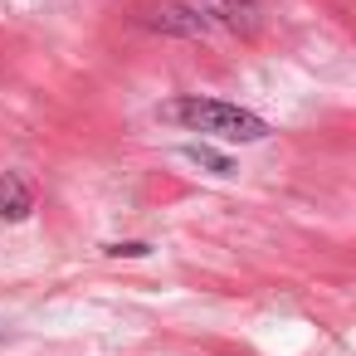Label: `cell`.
Masks as SVG:
<instances>
[{"mask_svg": "<svg viewBox=\"0 0 356 356\" xmlns=\"http://www.w3.org/2000/svg\"><path fill=\"white\" fill-rule=\"evenodd\" d=\"M186 161H195V166H205L210 176H234V161H229L225 152H215V147H205V142H191V147H186Z\"/></svg>", "mask_w": 356, "mask_h": 356, "instance_id": "cell-5", "label": "cell"}, {"mask_svg": "<svg viewBox=\"0 0 356 356\" xmlns=\"http://www.w3.org/2000/svg\"><path fill=\"white\" fill-rule=\"evenodd\" d=\"M108 254H118V259H142V254H152V244L127 239V244H108Z\"/></svg>", "mask_w": 356, "mask_h": 356, "instance_id": "cell-6", "label": "cell"}, {"mask_svg": "<svg viewBox=\"0 0 356 356\" xmlns=\"http://www.w3.org/2000/svg\"><path fill=\"white\" fill-rule=\"evenodd\" d=\"M142 25L161 30V35H181V40H200L210 30L195 6H176V0H147V6H142Z\"/></svg>", "mask_w": 356, "mask_h": 356, "instance_id": "cell-2", "label": "cell"}, {"mask_svg": "<svg viewBox=\"0 0 356 356\" xmlns=\"http://www.w3.org/2000/svg\"><path fill=\"white\" fill-rule=\"evenodd\" d=\"M30 210H35V186L20 171H0V220L20 225L30 220Z\"/></svg>", "mask_w": 356, "mask_h": 356, "instance_id": "cell-4", "label": "cell"}, {"mask_svg": "<svg viewBox=\"0 0 356 356\" xmlns=\"http://www.w3.org/2000/svg\"><path fill=\"white\" fill-rule=\"evenodd\" d=\"M195 10H200L205 25L215 20L229 35H254L264 25V6H259V0H195Z\"/></svg>", "mask_w": 356, "mask_h": 356, "instance_id": "cell-3", "label": "cell"}, {"mask_svg": "<svg viewBox=\"0 0 356 356\" xmlns=\"http://www.w3.org/2000/svg\"><path fill=\"white\" fill-rule=\"evenodd\" d=\"M166 122H181L200 137H220V142H264L268 137V122L249 108H234V103H220V98H176L161 108Z\"/></svg>", "mask_w": 356, "mask_h": 356, "instance_id": "cell-1", "label": "cell"}]
</instances>
